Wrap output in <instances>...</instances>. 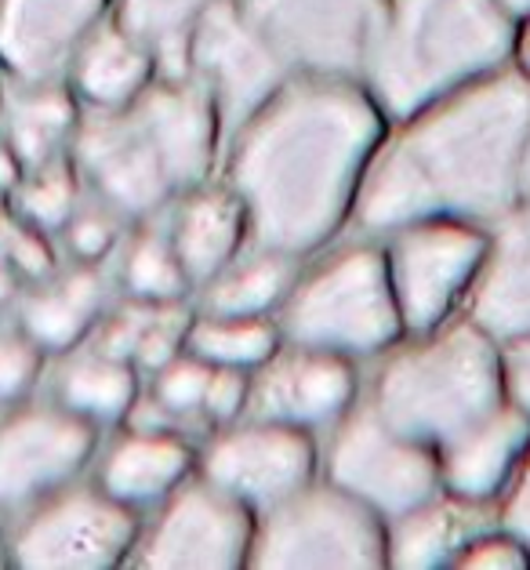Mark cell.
<instances>
[{
	"mask_svg": "<svg viewBox=\"0 0 530 570\" xmlns=\"http://www.w3.org/2000/svg\"><path fill=\"white\" fill-rule=\"evenodd\" d=\"M530 77L498 73L414 114L360 178L353 218L371 236L418 222H501L520 204Z\"/></svg>",
	"mask_w": 530,
	"mask_h": 570,
	"instance_id": "6da1fadb",
	"label": "cell"
},
{
	"mask_svg": "<svg viewBox=\"0 0 530 570\" xmlns=\"http://www.w3.org/2000/svg\"><path fill=\"white\" fill-rule=\"evenodd\" d=\"M379 114L349 80L305 77L236 131L229 189L255 247L291 258L320 252L356 200Z\"/></svg>",
	"mask_w": 530,
	"mask_h": 570,
	"instance_id": "7a4b0ae2",
	"label": "cell"
},
{
	"mask_svg": "<svg viewBox=\"0 0 530 570\" xmlns=\"http://www.w3.org/2000/svg\"><path fill=\"white\" fill-rule=\"evenodd\" d=\"M215 146L212 99L197 80L167 77L120 109H88L69 142V160L88 197L135 222L197 189Z\"/></svg>",
	"mask_w": 530,
	"mask_h": 570,
	"instance_id": "3957f363",
	"label": "cell"
},
{
	"mask_svg": "<svg viewBox=\"0 0 530 570\" xmlns=\"http://www.w3.org/2000/svg\"><path fill=\"white\" fill-rule=\"evenodd\" d=\"M509 11L498 0H393L364 73L385 114L414 117L506 62Z\"/></svg>",
	"mask_w": 530,
	"mask_h": 570,
	"instance_id": "277c9868",
	"label": "cell"
},
{
	"mask_svg": "<svg viewBox=\"0 0 530 570\" xmlns=\"http://www.w3.org/2000/svg\"><path fill=\"white\" fill-rule=\"evenodd\" d=\"M509 400L498 342L483 327L454 324L400 350L374 379L371 407L400 433L440 448Z\"/></svg>",
	"mask_w": 530,
	"mask_h": 570,
	"instance_id": "5b68a950",
	"label": "cell"
},
{
	"mask_svg": "<svg viewBox=\"0 0 530 570\" xmlns=\"http://www.w3.org/2000/svg\"><path fill=\"white\" fill-rule=\"evenodd\" d=\"M400 327L403 320L385 255L371 244H353L331 255L305 281H295L281 305V331L291 345H310L345 360L389 350Z\"/></svg>",
	"mask_w": 530,
	"mask_h": 570,
	"instance_id": "8992f818",
	"label": "cell"
},
{
	"mask_svg": "<svg viewBox=\"0 0 530 570\" xmlns=\"http://www.w3.org/2000/svg\"><path fill=\"white\" fill-rule=\"evenodd\" d=\"M247 563L255 567H382L385 531L367 505L331 480H313L284 502L265 509L251 538Z\"/></svg>",
	"mask_w": 530,
	"mask_h": 570,
	"instance_id": "52a82bcc",
	"label": "cell"
},
{
	"mask_svg": "<svg viewBox=\"0 0 530 570\" xmlns=\"http://www.w3.org/2000/svg\"><path fill=\"white\" fill-rule=\"evenodd\" d=\"M11 520L4 556L16 567H114L131 560L138 541L135 509L109 498L99 483L73 480Z\"/></svg>",
	"mask_w": 530,
	"mask_h": 570,
	"instance_id": "ba28073f",
	"label": "cell"
},
{
	"mask_svg": "<svg viewBox=\"0 0 530 570\" xmlns=\"http://www.w3.org/2000/svg\"><path fill=\"white\" fill-rule=\"evenodd\" d=\"M327 480L367 505L379 520H396L440 491V462L429 443L400 433L364 403L334 425Z\"/></svg>",
	"mask_w": 530,
	"mask_h": 570,
	"instance_id": "9c48e42d",
	"label": "cell"
},
{
	"mask_svg": "<svg viewBox=\"0 0 530 570\" xmlns=\"http://www.w3.org/2000/svg\"><path fill=\"white\" fill-rule=\"evenodd\" d=\"M291 73L353 80L382 22V0H233Z\"/></svg>",
	"mask_w": 530,
	"mask_h": 570,
	"instance_id": "30bf717a",
	"label": "cell"
},
{
	"mask_svg": "<svg viewBox=\"0 0 530 570\" xmlns=\"http://www.w3.org/2000/svg\"><path fill=\"white\" fill-rule=\"evenodd\" d=\"M186 69L215 106L218 128L241 131L287 85L291 69L233 0H212L186 40Z\"/></svg>",
	"mask_w": 530,
	"mask_h": 570,
	"instance_id": "8fae6325",
	"label": "cell"
},
{
	"mask_svg": "<svg viewBox=\"0 0 530 570\" xmlns=\"http://www.w3.org/2000/svg\"><path fill=\"white\" fill-rule=\"evenodd\" d=\"M95 458V425L51 400L0 414V517L11 520L73 483Z\"/></svg>",
	"mask_w": 530,
	"mask_h": 570,
	"instance_id": "7c38bea8",
	"label": "cell"
},
{
	"mask_svg": "<svg viewBox=\"0 0 530 570\" xmlns=\"http://www.w3.org/2000/svg\"><path fill=\"white\" fill-rule=\"evenodd\" d=\"M487 247V233L469 222H418L396 229L385 266L403 327L418 335L436 331L477 281Z\"/></svg>",
	"mask_w": 530,
	"mask_h": 570,
	"instance_id": "4fadbf2b",
	"label": "cell"
},
{
	"mask_svg": "<svg viewBox=\"0 0 530 570\" xmlns=\"http://www.w3.org/2000/svg\"><path fill=\"white\" fill-rule=\"evenodd\" d=\"M251 538L247 505L207 480H186L160 502L131 560L138 567H236L251 556Z\"/></svg>",
	"mask_w": 530,
	"mask_h": 570,
	"instance_id": "5bb4252c",
	"label": "cell"
},
{
	"mask_svg": "<svg viewBox=\"0 0 530 570\" xmlns=\"http://www.w3.org/2000/svg\"><path fill=\"white\" fill-rule=\"evenodd\" d=\"M310 433L265 419L229 422L204 451V480L247 509H269L313 480Z\"/></svg>",
	"mask_w": 530,
	"mask_h": 570,
	"instance_id": "9a60e30c",
	"label": "cell"
},
{
	"mask_svg": "<svg viewBox=\"0 0 530 570\" xmlns=\"http://www.w3.org/2000/svg\"><path fill=\"white\" fill-rule=\"evenodd\" d=\"M353 400L356 374L338 353L291 345L284 353L276 350L258 371H251V419L302 429L310 436L338 425L353 411Z\"/></svg>",
	"mask_w": 530,
	"mask_h": 570,
	"instance_id": "2e32d148",
	"label": "cell"
},
{
	"mask_svg": "<svg viewBox=\"0 0 530 570\" xmlns=\"http://www.w3.org/2000/svg\"><path fill=\"white\" fill-rule=\"evenodd\" d=\"M102 11L106 0H0V73L62 80Z\"/></svg>",
	"mask_w": 530,
	"mask_h": 570,
	"instance_id": "e0dca14e",
	"label": "cell"
},
{
	"mask_svg": "<svg viewBox=\"0 0 530 570\" xmlns=\"http://www.w3.org/2000/svg\"><path fill=\"white\" fill-rule=\"evenodd\" d=\"M530 443V414L501 403L448 443H440V483L451 498L483 505L509 487Z\"/></svg>",
	"mask_w": 530,
	"mask_h": 570,
	"instance_id": "ac0fdd59",
	"label": "cell"
},
{
	"mask_svg": "<svg viewBox=\"0 0 530 570\" xmlns=\"http://www.w3.org/2000/svg\"><path fill=\"white\" fill-rule=\"evenodd\" d=\"M106 302L109 284L102 266L69 262V269L59 266L45 281L22 284L11 320L45 356H62L91 338V331L99 327L106 313Z\"/></svg>",
	"mask_w": 530,
	"mask_h": 570,
	"instance_id": "d6986e66",
	"label": "cell"
},
{
	"mask_svg": "<svg viewBox=\"0 0 530 570\" xmlns=\"http://www.w3.org/2000/svg\"><path fill=\"white\" fill-rule=\"evenodd\" d=\"M469 320L498 345L530 338V212L523 207L498 222L494 244L472 281Z\"/></svg>",
	"mask_w": 530,
	"mask_h": 570,
	"instance_id": "ffe728a7",
	"label": "cell"
},
{
	"mask_svg": "<svg viewBox=\"0 0 530 570\" xmlns=\"http://www.w3.org/2000/svg\"><path fill=\"white\" fill-rule=\"evenodd\" d=\"M77 124V102L62 80H4L0 88V138L22 171L69 157Z\"/></svg>",
	"mask_w": 530,
	"mask_h": 570,
	"instance_id": "44dd1931",
	"label": "cell"
},
{
	"mask_svg": "<svg viewBox=\"0 0 530 570\" xmlns=\"http://www.w3.org/2000/svg\"><path fill=\"white\" fill-rule=\"evenodd\" d=\"M193 465L189 443L175 433H138L128 429L99 458V483L120 505H157L178 483H186Z\"/></svg>",
	"mask_w": 530,
	"mask_h": 570,
	"instance_id": "7402d4cb",
	"label": "cell"
},
{
	"mask_svg": "<svg viewBox=\"0 0 530 570\" xmlns=\"http://www.w3.org/2000/svg\"><path fill=\"white\" fill-rule=\"evenodd\" d=\"M247 222L233 189H189L178 197V212L167 240L186 269L189 287H204L241 252Z\"/></svg>",
	"mask_w": 530,
	"mask_h": 570,
	"instance_id": "603a6c76",
	"label": "cell"
},
{
	"mask_svg": "<svg viewBox=\"0 0 530 570\" xmlns=\"http://www.w3.org/2000/svg\"><path fill=\"white\" fill-rule=\"evenodd\" d=\"M153 51L124 26L99 22L69 62L73 91L88 109H120L149 88Z\"/></svg>",
	"mask_w": 530,
	"mask_h": 570,
	"instance_id": "cb8c5ba5",
	"label": "cell"
},
{
	"mask_svg": "<svg viewBox=\"0 0 530 570\" xmlns=\"http://www.w3.org/2000/svg\"><path fill=\"white\" fill-rule=\"evenodd\" d=\"M138 396V371L120 356L95 350L80 342L77 350L62 353L59 367L51 371V403L69 414L91 422L95 429L120 422Z\"/></svg>",
	"mask_w": 530,
	"mask_h": 570,
	"instance_id": "d4e9b609",
	"label": "cell"
},
{
	"mask_svg": "<svg viewBox=\"0 0 530 570\" xmlns=\"http://www.w3.org/2000/svg\"><path fill=\"white\" fill-rule=\"evenodd\" d=\"M472 509L477 505L462 502V498H451V502L429 498V502L403 512V517L393 520V531L385 534V563L393 567L454 563L458 552L480 534L477 520H472Z\"/></svg>",
	"mask_w": 530,
	"mask_h": 570,
	"instance_id": "484cf974",
	"label": "cell"
},
{
	"mask_svg": "<svg viewBox=\"0 0 530 570\" xmlns=\"http://www.w3.org/2000/svg\"><path fill=\"white\" fill-rule=\"evenodd\" d=\"M298 281V258L255 247L247 258H233L204 284V305L212 316H258L269 320L287 302Z\"/></svg>",
	"mask_w": 530,
	"mask_h": 570,
	"instance_id": "4316f807",
	"label": "cell"
},
{
	"mask_svg": "<svg viewBox=\"0 0 530 570\" xmlns=\"http://www.w3.org/2000/svg\"><path fill=\"white\" fill-rule=\"evenodd\" d=\"M281 345V331L258 316H212L204 313L189 324L186 353L204 360L207 367L258 371Z\"/></svg>",
	"mask_w": 530,
	"mask_h": 570,
	"instance_id": "83f0119b",
	"label": "cell"
},
{
	"mask_svg": "<svg viewBox=\"0 0 530 570\" xmlns=\"http://www.w3.org/2000/svg\"><path fill=\"white\" fill-rule=\"evenodd\" d=\"M212 0H120V26L153 51L167 77H186V40Z\"/></svg>",
	"mask_w": 530,
	"mask_h": 570,
	"instance_id": "f1b7e54d",
	"label": "cell"
},
{
	"mask_svg": "<svg viewBox=\"0 0 530 570\" xmlns=\"http://www.w3.org/2000/svg\"><path fill=\"white\" fill-rule=\"evenodd\" d=\"M84 197H88V193H84L73 160L59 157V160L40 164V168L22 171L19 186L11 189V197H8V212L19 215L22 222H30L40 233L59 236V229L69 222V215L77 212Z\"/></svg>",
	"mask_w": 530,
	"mask_h": 570,
	"instance_id": "f546056e",
	"label": "cell"
},
{
	"mask_svg": "<svg viewBox=\"0 0 530 570\" xmlns=\"http://www.w3.org/2000/svg\"><path fill=\"white\" fill-rule=\"evenodd\" d=\"M120 287L135 302H149V305L183 302L189 281L171 240H167V233L143 229L138 236H131V244L120 255Z\"/></svg>",
	"mask_w": 530,
	"mask_h": 570,
	"instance_id": "4dcf8cb0",
	"label": "cell"
},
{
	"mask_svg": "<svg viewBox=\"0 0 530 570\" xmlns=\"http://www.w3.org/2000/svg\"><path fill=\"white\" fill-rule=\"evenodd\" d=\"M59 240L69 262H77V266H102L124 240V218L95 197H84L77 212L59 229Z\"/></svg>",
	"mask_w": 530,
	"mask_h": 570,
	"instance_id": "1f68e13d",
	"label": "cell"
},
{
	"mask_svg": "<svg viewBox=\"0 0 530 570\" xmlns=\"http://www.w3.org/2000/svg\"><path fill=\"white\" fill-rule=\"evenodd\" d=\"M212 367L197 360L193 353L175 356L171 364H164L160 371H153V389L149 396L171 414L175 422H197L204 407V389Z\"/></svg>",
	"mask_w": 530,
	"mask_h": 570,
	"instance_id": "d6a6232c",
	"label": "cell"
},
{
	"mask_svg": "<svg viewBox=\"0 0 530 570\" xmlns=\"http://www.w3.org/2000/svg\"><path fill=\"white\" fill-rule=\"evenodd\" d=\"M48 240V233L33 229L30 222H22L4 207V215H0V266L16 273L19 284L45 281V276L59 269V258H55Z\"/></svg>",
	"mask_w": 530,
	"mask_h": 570,
	"instance_id": "836d02e7",
	"label": "cell"
},
{
	"mask_svg": "<svg viewBox=\"0 0 530 570\" xmlns=\"http://www.w3.org/2000/svg\"><path fill=\"white\" fill-rule=\"evenodd\" d=\"M45 371V353L22 335L16 320L0 324V407H11L33 393Z\"/></svg>",
	"mask_w": 530,
	"mask_h": 570,
	"instance_id": "e575fe53",
	"label": "cell"
},
{
	"mask_svg": "<svg viewBox=\"0 0 530 570\" xmlns=\"http://www.w3.org/2000/svg\"><path fill=\"white\" fill-rule=\"evenodd\" d=\"M186 335H189V320L183 316V309H178V302L153 305L143 335H138L135 356H131L135 371L153 374L164 364H171L175 356L186 353Z\"/></svg>",
	"mask_w": 530,
	"mask_h": 570,
	"instance_id": "d590c367",
	"label": "cell"
},
{
	"mask_svg": "<svg viewBox=\"0 0 530 570\" xmlns=\"http://www.w3.org/2000/svg\"><path fill=\"white\" fill-rule=\"evenodd\" d=\"M247 393H251V374L247 371H229V367H212L204 389V407L200 419L212 425H229L247 411Z\"/></svg>",
	"mask_w": 530,
	"mask_h": 570,
	"instance_id": "8d00e7d4",
	"label": "cell"
},
{
	"mask_svg": "<svg viewBox=\"0 0 530 570\" xmlns=\"http://www.w3.org/2000/svg\"><path fill=\"white\" fill-rule=\"evenodd\" d=\"M530 556L509 531L501 534H477L469 546L458 552L454 567H527Z\"/></svg>",
	"mask_w": 530,
	"mask_h": 570,
	"instance_id": "74e56055",
	"label": "cell"
},
{
	"mask_svg": "<svg viewBox=\"0 0 530 570\" xmlns=\"http://www.w3.org/2000/svg\"><path fill=\"white\" fill-rule=\"evenodd\" d=\"M501 523L506 531L520 541L530 556V443H527V454L516 476L509 480V494H506V509H501Z\"/></svg>",
	"mask_w": 530,
	"mask_h": 570,
	"instance_id": "f35d334b",
	"label": "cell"
},
{
	"mask_svg": "<svg viewBox=\"0 0 530 570\" xmlns=\"http://www.w3.org/2000/svg\"><path fill=\"white\" fill-rule=\"evenodd\" d=\"M501 364H506L509 403H516V407L530 414V338L509 342L506 353H501Z\"/></svg>",
	"mask_w": 530,
	"mask_h": 570,
	"instance_id": "ab89813d",
	"label": "cell"
},
{
	"mask_svg": "<svg viewBox=\"0 0 530 570\" xmlns=\"http://www.w3.org/2000/svg\"><path fill=\"white\" fill-rule=\"evenodd\" d=\"M19 178H22V164L16 160V153L8 149V142L0 138V197H11V189L19 186Z\"/></svg>",
	"mask_w": 530,
	"mask_h": 570,
	"instance_id": "60d3db41",
	"label": "cell"
},
{
	"mask_svg": "<svg viewBox=\"0 0 530 570\" xmlns=\"http://www.w3.org/2000/svg\"><path fill=\"white\" fill-rule=\"evenodd\" d=\"M19 276L11 273L8 266H0V324H8L11 313H16V298H19Z\"/></svg>",
	"mask_w": 530,
	"mask_h": 570,
	"instance_id": "b9f144b4",
	"label": "cell"
},
{
	"mask_svg": "<svg viewBox=\"0 0 530 570\" xmlns=\"http://www.w3.org/2000/svg\"><path fill=\"white\" fill-rule=\"evenodd\" d=\"M523 212H530V138H527V153H523V171H520V204Z\"/></svg>",
	"mask_w": 530,
	"mask_h": 570,
	"instance_id": "7bdbcfd3",
	"label": "cell"
},
{
	"mask_svg": "<svg viewBox=\"0 0 530 570\" xmlns=\"http://www.w3.org/2000/svg\"><path fill=\"white\" fill-rule=\"evenodd\" d=\"M509 16H530V0H498Z\"/></svg>",
	"mask_w": 530,
	"mask_h": 570,
	"instance_id": "ee69618b",
	"label": "cell"
},
{
	"mask_svg": "<svg viewBox=\"0 0 530 570\" xmlns=\"http://www.w3.org/2000/svg\"><path fill=\"white\" fill-rule=\"evenodd\" d=\"M523 62H527V69H530V33H527V45H523Z\"/></svg>",
	"mask_w": 530,
	"mask_h": 570,
	"instance_id": "f6af8a7d",
	"label": "cell"
},
{
	"mask_svg": "<svg viewBox=\"0 0 530 570\" xmlns=\"http://www.w3.org/2000/svg\"><path fill=\"white\" fill-rule=\"evenodd\" d=\"M0 549H4V517H0Z\"/></svg>",
	"mask_w": 530,
	"mask_h": 570,
	"instance_id": "bcb514c9",
	"label": "cell"
},
{
	"mask_svg": "<svg viewBox=\"0 0 530 570\" xmlns=\"http://www.w3.org/2000/svg\"><path fill=\"white\" fill-rule=\"evenodd\" d=\"M4 207H8V200H4V197H0V215H4Z\"/></svg>",
	"mask_w": 530,
	"mask_h": 570,
	"instance_id": "7dc6e473",
	"label": "cell"
}]
</instances>
